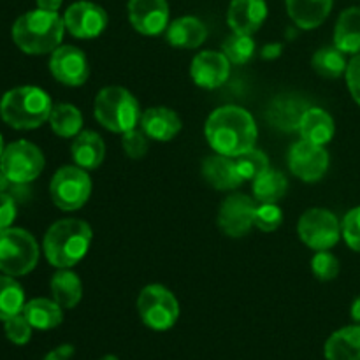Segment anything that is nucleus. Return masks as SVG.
<instances>
[{"label":"nucleus","instance_id":"f257e3e1","mask_svg":"<svg viewBox=\"0 0 360 360\" xmlns=\"http://www.w3.org/2000/svg\"><path fill=\"white\" fill-rule=\"evenodd\" d=\"M204 134L218 155L236 158L255 148L259 129L246 109L239 105H224L214 109L206 120Z\"/></svg>","mask_w":360,"mask_h":360},{"label":"nucleus","instance_id":"f03ea898","mask_svg":"<svg viewBox=\"0 0 360 360\" xmlns=\"http://www.w3.org/2000/svg\"><path fill=\"white\" fill-rule=\"evenodd\" d=\"M94 232L84 220L65 218L48 229L42 241V250L53 267L70 269L84 259L91 245Z\"/></svg>","mask_w":360,"mask_h":360},{"label":"nucleus","instance_id":"7ed1b4c3","mask_svg":"<svg viewBox=\"0 0 360 360\" xmlns=\"http://www.w3.org/2000/svg\"><path fill=\"white\" fill-rule=\"evenodd\" d=\"M65 23L58 13L35 9L21 14L13 25V41L27 55L53 53L62 44Z\"/></svg>","mask_w":360,"mask_h":360},{"label":"nucleus","instance_id":"20e7f679","mask_svg":"<svg viewBox=\"0 0 360 360\" xmlns=\"http://www.w3.org/2000/svg\"><path fill=\"white\" fill-rule=\"evenodd\" d=\"M53 102L37 86H18L6 91L0 101V116L16 130H32L48 122Z\"/></svg>","mask_w":360,"mask_h":360},{"label":"nucleus","instance_id":"39448f33","mask_svg":"<svg viewBox=\"0 0 360 360\" xmlns=\"http://www.w3.org/2000/svg\"><path fill=\"white\" fill-rule=\"evenodd\" d=\"M94 115L104 129L115 134H125L141 122L137 98L123 86H105L95 97Z\"/></svg>","mask_w":360,"mask_h":360},{"label":"nucleus","instance_id":"423d86ee","mask_svg":"<svg viewBox=\"0 0 360 360\" xmlns=\"http://www.w3.org/2000/svg\"><path fill=\"white\" fill-rule=\"evenodd\" d=\"M39 262V245L30 232L7 227L0 231V271L7 276H25Z\"/></svg>","mask_w":360,"mask_h":360},{"label":"nucleus","instance_id":"0eeeda50","mask_svg":"<svg viewBox=\"0 0 360 360\" xmlns=\"http://www.w3.org/2000/svg\"><path fill=\"white\" fill-rule=\"evenodd\" d=\"M137 311L151 330H169L179 319V302L164 285H148L137 297Z\"/></svg>","mask_w":360,"mask_h":360},{"label":"nucleus","instance_id":"6e6552de","mask_svg":"<svg viewBox=\"0 0 360 360\" xmlns=\"http://www.w3.org/2000/svg\"><path fill=\"white\" fill-rule=\"evenodd\" d=\"M91 193V179L88 171L79 165H63L49 183V195L62 211H76L88 202Z\"/></svg>","mask_w":360,"mask_h":360},{"label":"nucleus","instance_id":"1a4fd4ad","mask_svg":"<svg viewBox=\"0 0 360 360\" xmlns=\"http://www.w3.org/2000/svg\"><path fill=\"white\" fill-rule=\"evenodd\" d=\"M44 169V155L28 141H14L4 148L0 157V171L14 183V185H27L37 179Z\"/></svg>","mask_w":360,"mask_h":360},{"label":"nucleus","instance_id":"9d476101","mask_svg":"<svg viewBox=\"0 0 360 360\" xmlns=\"http://www.w3.org/2000/svg\"><path fill=\"white\" fill-rule=\"evenodd\" d=\"M301 241L315 252H326L338 245L341 238V224L336 214L323 207L308 210L297 224Z\"/></svg>","mask_w":360,"mask_h":360},{"label":"nucleus","instance_id":"9b49d317","mask_svg":"<svg viewBox=\"0 0 360 360\" xmlns=\"http://www.w3.org/2000/svg\"><path fill=\"white\" fill-rule=\"evenodd\" d=\"M257 202L245 193L225 197L218 211V225L229 238H245L255 227Z\"/></svg>","mask_w":360,"mask_h":360},{"label":"nucleus","instance_id":"f8f14e48","mask_svg":"<svg viewBox=\"0 0 360 360\" xmlns=\"http://www.w3.org/2000/svg\"><path fill=\"white\" fill-rule=\"evenodd\" d=\"M288 167L292 174L306 183H316L329 169V153L320 144L301 139L288 151Z\"/></svg>","mask_w":360,"mask_h":360},{"label":"nucleus","instance_id":"ddd939ff","mask_svg":"<svg viewBox=\"0 0 360 360\" xmlns=\"http://www.w3.org/2000/svg\"><path fill=\"white\" fill-rule=\"evenodd\" d=\"M108 13L98 4L79 0L69 6L63 14L65 30L77 39H95L108 27Z\"/></svg>","mask_w":360,"mask_h":360},{"label":"nucleus","instance_id":"4468645a","mask_svg":"<svg viewBox=\"0 0 360 360\" xmlns=\"http://www.w3.org/2000/svg\"><path fill=\"white\" fill-rule=\"evenodd\" d=\"M49 70L65 86H81L90 76L86 55L76 46H58L49 58Z\"/></svg>","mask_w":360,"mask_h":360},{"label":"nucleus","instance_id":"2eb2a0df","mask_svg":"<svg viewBox=\"0 0 360 360\" xmlns=\"http://www.w3.org/2000/svg\"><path fill=\"white\" fill-rule=\"evenodd\" d=\"M129 20L143 35H160L169 27L167 0H129Z\"/></svg>","mask_w":360,"mask_h":360},{"label":"nucleus","instance_id":"dca6fc26","mask_svg":"<svg viewBox=\"0 0 360 360\" xmlns=\"http://www.w3.org/2000/svg\"><path fill=\"white\" fill-rule=\"evenodd\" d=\"M190 76L197 86L217 90L231 76V62L220 51H202L192 60Z\"/></svg>","mask_w":360,"mask_h":360},{"label":"nucleus","instance_id":"f3484780","mask_svg":"<svg viewBox=\"0 0 360 360\" xmlns=\"http://www.w3.org/2000/svg\"><path fill=\"white\" fill-rule=\"evenodd\" d=\"M308 108V102L299 95H276L267 105L266 118L271 127L281 132H299V125Z\"/></svg>","mask_w":360,"mask_h":360},{"label":"nucleus","instance_id":"a211bd4d","mask_svg":"<svg viewBox=\"0 0 360 360\" xmlns=\"http://www.w3.org/2000/svg\"><path fill=\"white\" fill-rule=\"evenodd\" d=\"M267 18L266 0H232L227 11V23L236 34L253 35Z\"/></svg>","mask_w":360,"mask_h":360},{"label":"nucleus","instance_id":"6ab92c4d","mask_svg":"<svg viewBox=\"0 0 360 360\" xmlns=\"http://www.w3.org/2000/svg\"><path fill=\"white\" fill-rule=\"evenodd\" d=\"M139 125L150 139L165 143V141H171L178 136L183 123L178 112L165 108V105H157V108L146 109L141 115Z\"/></svg>","mask_w":360,"mask_h":360},{"label":"nucleus","instance_id":"aec40b11","mask_svg":"<svg viewBox=\"0 0 360 360\" xmlns=\"http://www.w3.org/2000/svg\"><path fill=\"white\" fill-rule=\"evenodd\" d=\"M202 178L217 190H236L243 183L234 158L224 155H211L202 162Z\"/></svg>","mask_w":360,"mask_h":360},{"label":"nucleus","instance_id":"412c9836","mask_svg":"<svg viewBox=\"0 0 360 360\" xmlns=\"http://www.w3.org/2000/svg\"><path fill=\"white\" fill-rule=\"evenodd\" d=\"M334 0H285L290 20L302 30L319 28L329 18Z\"/></svg>","mask_w":360,"mask_h":360},{"label":"nucleus","instance_id":"4be33fe9","mask_svg":"<svg viewBox=\"0 0 360 360\" xmlns=\"http://www.w3.org/2000/svg\"><path fill=\"white\" fill-rule=\"evenodd\" d=\"M70 151H72V158L76 165H79L84 171H94V169L101 167V164L104 162L105 144L97 132L81 130L74 137Z\"/></svg>","mask_w":360,"mask_h":360},{"label":"nucleus","instance_id":"5701e85b","mask_svg":"<svg viewBox=\"0 0 360 360\" xmlns=\"http://www.w3.org/2000/svg\"><path fill=\"white\" fill-rule=\"evenodd\" d=\"M167 42L174 48L195 49L206 41L207 27L195 16H183L167 27Z\"/></svg>","mask_w":360,"mask_h":360},{"label":"nucleus","instance_id":"b1692460","mask_svg":"<svg viewBox=\"0 0 360 360\" xmlns=\"http://www.w3.org/2000/svg\"><path fill=\"white\" fill-rule=\"evenodd\" d=\"M334 132H336V125H334L333 116L322 108H308L299 125V134L302 139L320 144V146L330 143Z\"/></svg>","mask_w":360,"mask_h":360},{"label":"nucleus","instance_id":"393cba45","mask_svg":"<svg viewBox=\"0 0 360 360\" xmlns=\"http://www.w3.org/2000/svg\"><path fill=\"white\" fill-rule=\"evenodd\" d=\"M334 46L345 55L360 53V7H348L340 14L334 28Z\"/></svg>","mask_w":360,"mask_h":360},{"label":"nucleus","instance_id":"a878e982","mask_svg":"<svg viewBox=\"0 0 360 360\" xmlns=\"http://www.w3.org/2000/svg\"><path fill=\"white\" fill-rule=\"evenodd\" d=\"M323 355L327 360H360V326H348L330 334Z\"/></svg>","mask_w":360,"mask_h":360},{"label":"nucleus","instance_id":"bb28decb","mask_svg":"<svg viewBox=\"0 0 360 360\" xmlns=\"http://www.w3.org/2000/svg\"><path fill=\"white\" fill-rule=\"evenodd\" d=\"M62 306L51 299H32L25 304L23 315L34 329L51 330L63 322Z\"/></svg>","mask_w":360,"mask_h":360},{"label":"nucleus","instance_id":"cd10ccee","mask_svg":"<svg viewBox=\"0 0 360 360\" xmlns=\"http://www.w3.org/2000/svg\"><path fill=\"white\" fill-rule=\"evenodd\" d=\"M49 288H51L53 301L65 309L76 308L83 297V283L79 276L70 269H60L58 273L53 274Z\"/></svg>","mask_w":360,"mask_h":360},{"label":"nucleus","instance_id":"c85d7f7f","mask_svg":"<svg viewBox=\"0 0 360 360\" xmlns=\"http://www.w3.org/2000/svg\"><path fill=\"white\" fill-rule=\"evenodd\" d=\"M288 190V179L283 172L267 169L253 179V197L260 204H276Z\"/></svg>","mask_w":360,"mask_h":360},{"label":"nucleus","instance_id":"c756f323","mask_svg":"<svg viewBox=\"0 0 360 360\" xmlns=\"http://www.w3.org/2000/svg\"><path fill=\"white\" fill-rule=\"evenodd\" d=\"M48 122L51 125L53 132L58 137H63V139L76 137L83 130V115L72 104L53 105Z\"/></svg>","mask_w":360,"mask_h":360},{"label":"nucleus","instance_id":"7c9ffc66","mask_svg":"<svg viewBox=\"0 0 360 360\" xmlns=\"http://www.w3.org/2000/svg\"><path fill=\"white\" fill-rule=\"evenodd\" d=\"M25 304L23 287L13 276L0 274V320L6 322L11 316L23 313Z\"/></svg>","mask_w":360,"mask_h":360},{"label":"nucleus","instance_id":"2f4dec72","mask_svg":"<svg viewBox=\"0 0 360 360\" xmlns=\"http://www.w3.org/2000/svg\"><path fill=\"white\" fill-rule=\"evenodd\" d=\"M311 65L319 76L327 77V79H338L347 72V58L341 49L334 48H322L313 55Z\"/></svg>","mask_w":360,"mask_h":360},{"label":"nucleus","instance_id":"473e14b6","mask_svg":"<svg viewBox=\"0 0 360 360\" xmlns=\"http://www.w3.org/2000/svg\"><path fill=\"white\" fill-rule=\"evenodd\" d=\"M221 53L229 58V62L234 65H245L252 60L253 53H255V42H253L252 35L236 34L232 32L227 39H225L224 46H221Z\"/></svg>","mask_w":360,"mask_h":360},{"label":"nucleus","instance_id":"72a5a7b5","mask_svg":"<svg viewBox=\"0 0 360 360\" xmlns=\"http://www.w3.org/2000/svg\"><path fill=\"white\" fill-rule=\"evenodd\" d=\"M234 162L243 181H246V179H255L257 176H260L264 171L269 169V157L262 150H257V148L236 157Z\"/></svg>","mask_w":360,"mask_h":360},{"label":"nucleus","instance_id":"f704fd0d","mask_svg":"<svg viewBox=\"0 0 360 360\" xmlns=\"http://www.w3.org/2000/svg\"><path fill=\"white\" fill-rule=\"evenodd\" d=\"M313 274L320 281H333L340 274V260L330 252H316L311 260Z\"/></svg>","mask_w":360,"mask_h":360},{"label":"nucleus","instance_id":"c9c22d12","mask_svg":"<svg viewBox=\"0 0 360 360\" xmlns=\"http://www.w3.org/2000/svg\"><path fill=\"white\" fill-rule=\"evenodd\" d=\"M32 329L34 327L30 326L27 319H25L23 313L20 315H14L11 319H7L4 322V333H6L7 340L14 345H27L32 338Z\"/></svg>","mask_w":360,"mask_h":360},{"label":"nucleus","instance_id":"e433bc0d","mask_svg":"<svg viewBox=\"0 0 360 360\" xmlns=\"http://www.w3.org/2000/svg\"><path fill=\"white\" fill-rule=\"evenodd\" d=\"M122 146L130 158H143L150 148V137L143 132V129L136 127V129L122 134Z\"/></svg>","mask_w":360,"mask_h":360},{"label":"nucleus","instance_id":"4c0bfd02","mask_svg":"<svg viewBox=\"0 0 360 360\" xmlns=\"http://www.w3.org/2000/svg\"><path fill=\"white\" fill-rule=\"evenodd\" d=\"M283 221V213L276 204H260L255 211V227L262 232H274Z\"/></svg>","mask_w":360,"mask_h":360},{"label":"nucleus","instance_id":"58836bf2","mask_svg":"<svg viewBox=\"0 0 360 360\" xmlns=\"http://www.w3.org/2000/svg\"><path fill=\"white\" fill-rule=\"evenodd\" d=\"M341 236L354 252L360 253V206L348 211L341 224Z\"/></svg>","mask_w":360,"mask_h":360},{"label":"nucleus","instance_id":"ea45409f","mask_svg":"<svg viewBox=\"0 0 360 360\" xmlns=\"http://www.w3.org/2000/svg\"><path fill=\"white\" fill-rule=\"evenodd\" d=\"M345 77H347V86L350 90L352 97L360 105V53L352 56V60L347 65Z\"/></svg>","mask_w":360,"mask_h":360},{"label":"nucleus","instance_id":"a19ab883","mask_svg":"<svg viewBox=\"0 0 360 360\" xmlns=\"http://www.w3.org/2000/svg\"><path fill=\"white\" fill-rule=\"evenodd\" d=\"M16 213V200L9 193H0V231L13 225Z\"/></svg>","mask_w":360,"mask_h":360},{"label":"nucleus","instance_id":"79ce46f5","mask_svg":"<svg viewBox=\"0 0 360 360\" xmlns=\"http://www.w3.org/2000/svg\"><path fill=\"white\" fill-rule=\"evenodd\" d=\"M74 352H76V348H74L72 345H60L55 350L48 352V354L44 355V360H70Z\"/></svg>","mask_w":360,"mask_h":360},{"label":"nucleus","instance_id":"37998d69","mask_svg":"<svg viewBox=\"0 0 360 360\" xmlns=\"http://www.w3.org/2000/svg\"><path fill=\"white\" fill-rule=\"evenodd\" d=\"M281 49L283 46L278 44V42H273V44H266L262 49V58L266 60H274L281 55Z\"/></svg>","mask_w":360,"mask_h":360},{"label":"nucleus","instance_id":"c03bdc74","mask_svg":"<svg viewBox=\"0 0 360 360\" xmlns=\"http://www.w3.org/2000/svg\"><path fill=\"white\" fill-rule=\"evenodd\" d=\"M37 2V9L49 11V13H56L62 7L63 0H35Z\"/></svg>","mask_w":360,"mask_h":360},{"label":"nucleus","instance_id":"a18cd8bd","mask_svg":"<svg viewBox=\"0 0 360 360\" xmlns=\"http://www.w3.org/2000/svg\"><path fill=\"white\" fill-rule=\"evenodd\" d=\"M350 315H352V319H354V322L359 323V326H360V295L357 299H355L354 302H352Z\"/></svg>","mask_w":360,"mask_h":360},{"label":"nucleus","instance_id":"49530a36","mask_svg":"<svg viewBox=\"0 0 360 360\" xmlns=\"http://www.w3.org/2000/svg\"><path fill=\"white\" fill-rule=\"evenodd\" d=\"M11 185H14L13 181H11L9 178H7L6 174H4L2 171H0V193H4V192H7V188H9Z\"/></svg>","mask_w":360,"mask_h":360},{"label":"nucleus","instance_id":"de8ad7c7","mask_svg":"<svg viewBox=\"0 0 360 360\" xmlns=\"http://www.w3.org/2000/svg\"><path fill=\"white\" fill-rule=\"evenodd\" d=\"M101 360H120V359L116 357V355H111V354H109V355H104V357H102Z\"/></svg>","mask_w":360,"mask_h":360},{"label":"nucleus","instance_id":"09e8293b","mask_svg":"<svg viewBox=\"0 0 360 360\" xmlns=\"http://www.w3.org/2000/svg\"><path fill=\"white\" fill-rule=\"evenodd\" d=\"M4 153V141H2V136H0V157H2Z\"/></svg>","mask_w":360,"mask_h":360}]
</instances>
